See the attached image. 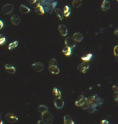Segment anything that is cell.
<instances>
[{
  "label": "cell",
  "instance_id": "obj_31",
  "mask_svg": "<svg viewBox=\"0 0 118 124\" xmlns=\"http://www.w3.org/2000/svg\"><path fill=\"white\" fill-rule=\"evenodd\" d=\"M81 108H82L83 110H88V108H90V105H88V103L86 102L85 104H84V105H82V106H81Z\"/></svg>",
  "mask_w": 118,
  "mask_h": 124
},
{
  "label": "cell",
  "instance_id": "obj_39",
  "mask_svg": "<svg viewBox=\"0 0 118 124\" xmlns=\"http://www.w3.org/2000/svg\"><path fill=\"white\" fill-rule=\"evenodd\" d=\"M115 59H116V61L118 62V56H116V57H115Z\"/></svg>",
  "mask_w": 118,
  "mask_h": 124
},
{
  "label": "cell",
  "instance_id": "obj_14",
  "mask_svg": "<svg viewBox=\"0 0 118 124\" xmlns=\"http://www.w3.org/2000/svg\"><path fill=\"white\" fill-rule=\"evenodd\" d=\"M110 6H111V4H110V2L109 1L104 0L103 2H102V6H101V8L103 11H106V10H108L110 8Z\"/></svg>",
  "mask_w": 118,
  "mask_h": 124
},
{
  "label": "cell",
  "instance_id": "obj_10",
  "mask_svg": "<svg viewBox=\"0 0 118 124\" xmlns=\"http://www.w3.org/2000/svg\"><path fill=\"white\" fill-rule=\"evenodd\" d=\"M58 29H59V31L60 34H61L63 37H65V36L67 35V34H68V30H67V28L66 27V26H64V24H60L59 26Z\"/></svg>",
  "mask_w": 118,
  "mask_h": 124
},
{
  "label": "cell",
  "instance_id": "obj_38",
  "mask_svg": "<svg viewBox=\"0 0 118 124\" xmlns=\"http://www.w3.org/2000/svg\"><path fill=\"white\" fill-rule=\"evenodd\" d=\"M115 34L118 36V28L115 29Z\"/></svg>",
  "mask_w": 118,
  "mask_h": 124
},
{
  "label": "cell",
  "instance_id": "obj_25",
  "mask_svg": "<svg viewBox=\"0 0 118 124\" xmlns=\"http://www.w3.org/2000/svg\"><path fill=\"white\" fill-rule=\"evenodd\" d=\"M82 4V1L81 0H75L73 1L72 5L74 8H79Z\"/></svg>",
  "mask_w": 118,
  "mask_h": 124
},
{
  "label": "cell",
  "instance_id": "obj_40",
  "mask_svg": "<svg viewBox=\"0 0 118 124\" xmlns=\"http://www.w3.org/2000/svg\"><path fill=\"white\" fill-rule=\"evenodd\" d=\"M0 124H3V121H0Z\"/></svg>",
  "mask_w": 118,
  "mask_h": 124
},
{
  "label": "cell",
  "instance_id": "obj_17",
  "mask_svg": "<svg viewBox=\"0 0 118 124\" xmlns=\"http://www.w3.org/2000/svg\"><path fill=\"white\" fill-rule=\"evenodd\" d=\"M92 57H93V55L91 53H88V54H86V55L81 56V59L84 61V62H89L90 60H91Z\"/></svg>",
  "mask_w": 118,
  "mask_h": 124
},
{
  "label": "cell",
  "instance_id": "obj_15",
  "mask_svg": "<svg viewBox=\"0 0 118 124\" xmlns=\"http://www.w3.org/2000/svg\"><path fill=\"white\" fill-rule=\"evenodd\" d=\"M64 124H75L71 117L69 115H65L64 117Z\"/></svg>",
  "mask_w": 118,
  "mask_h": 124
},
{
  "label": "cell",
  "instance_id": "obj_21",
  "mask_svg": "<svg viewBox=\"0 0 118 124\" xmlns=\"http://www.w3.org/2000/svg\"><path fill=\"white\" fill-rule=\"evenodd\" d=\"M35 13H37V14H40V15H42V14H44V10L43 8V7L41 6V5H39V6L37 7H36L35 8Z\"/></svg>",
  "mask_w": 118,
  "mask_h": 124
},
{
  "label": "cell",
  "instance_id": "obj_22",
  "mask_svg": "<svg viewBox=\"0 0 118 124\" xmlns=\"http://www.w3.org/2000/svg\"><path fill=\"white\" fill-rule=\"evenodd\" d=\"M38 110L39 112H41L42 114L44 113V112H46L48 111V108L47 106L44 105H39L38 107Z\"/></svg>",
  "mask_w": 118,
  "mask_h": 124
},
{
  "label": "cell",
  "instance_id": "obj_20",
  "mask_svg": "<svg viewBox=\"0 0 118 124\" xmlns=\"http://www.w3.org/2000/svg\"><path fill=\"white\" fill-rule=\"evenodd\" d=\"M48 70L52 74H59V69L57 68V66H49Z\"/></svg>",
  "mask_w": 118,
  "mask_h": 124
},
{
  "label": "cell",
  "instance_id": "obj_19",
  "mask_svg": "<svg viewBox=\"0 0 118 124\" xmlns=\"http://www.w3.org/2000/svg\"><path fill=\"white\" fill-rule=\"evenodd\" d=\"M71 13V8H70L68 6H64V15L65 17H69V16H70Z\"/></svg>",
  "mask_w": 118,
  "mask_h": 124
},
{
  "label": "cell",
  "instance_id": "obj_24",
  "mask_svg": "<svg viewBox=\"0 0 118 124\" xmlns=\"http://www.w3.org/2000/svg\"><path fill=\"white\" fill-rule=\"evenodd\" d=\"M62 53H64L66 56H70L72 53V50H71V48L69 47H65L62 50Z\"/></svg>",
  "mask_w": 118,
  "mask_h": 124
},
{
  "label": "cell",
  "instance_id": "obj_36",
  "mask_svg": "<svg viewBox=\"0 0 118 124\" xmlns=\"http://www.w3.org/2000/svg\"><path fill=\"white\" fill-rule=\"evenodd\" d=\"M3 26H4V23H3V21L1 20H0V30L2 29Z\"/></svg>",
  "mask_w": 118,
  "mask_h": 124
},
{
  "label": "cell",
  "instance_id": "obj_35",
  "mask_svg": "<svg viewBox=\"0 0 118 124\" xmlns=\"http://www.w3.org/2000/svg\"><path fill=\"white\" fill-rule=\"evenodd\" d=\"M100 124H109V121H108L107 120L104 119V120H102V121H101Z\"/></svg>",
  "mask_w": 118,
  "mask_h": 124
},
{
  "label": "cell",
  "instance_id": "obj_16",
  "mask_svg": "<svg viewBox=\"0 0 118 124\" xmlns=\"http://www.w3.org/2000/svg\"><path fill=\"white\" fill-rule=\"evenodd\" d=\"M52 93H53L54 96L56 97V99H59V98H61V91L59 90L58 88H53V90H52Z\"/></svg>",
  "mask_w": 118,
  "mask_h": 124
},
{
  "label": "cell",
  "instance_id": "obj_29",
  "mask_svg": "<svg viewBox=\"0 0 118 124\" xmlns=\"http://www.w3.org/2000/svg\"><path fill=\"white\" fill-rule=\"evenodd\" d=\"M49 66H57V62L55 59H52L49 62Z\"/></svg>",
  "mask_w": 118,
  "mask_h": 124
},
{
  "label": "cell",
  "instance_id": "obj_1",
  "mask_svg": "<svg viewBox=\"0 0 118 124\" xmlns=\"http://www.w3.org/2000/svg\"><path fill=\"white\" fill-rule=\"evenodd\" d=\"M40 5L43 7L44 12L52 14L54 10H55L57 2L56 1H52V0H41Z\"/></svg>",
  "mask_w": 118,
  "mask_h": 124
},
{
  "label": "cell",
  "instance_id": "obj_8",
  "mask_svg": "<svg viewBox=\"0 0 118 124\" xmlns=\"http://www.w3.org/2000/svg\"><path fill=\"white\" fill-rule=\"evenodd\" d=\"M54 105H55V108L57 109H61L64 107V101L61 98H59V99H55V101H54Z\"/></svg>",
  "mask_w": 118,
  "mask_h": 124
},
{
  "label": "cell",
  "instance_id": "obj_4",
  "mask_svg": "<svg viewBox=\"0 0 118 124\" xmlns=\"http://www.w3.org/2000/svg\"><path fill=\"white\" fill-rule=\"evenodd\" d=\"M89 67L90 65L88 63H87V62H82V63H81L79 64L77 68H78V70H79L81 72H82V73H86V71L88 70Z\"/></svg>",
  "mask_w": 118,
  "mask_h": 124
},
{
  "label": "cell",
  "instance_id": "obj_3",
  "mask_svg": "<svg viewBox=\"0 0 118 124\" xmlns=\"http://www.w3.org/2000/svg\"><path fill=\"white\" fill-rule=\"evenodd\" d=\"M13 5L11 4H8L4 5L2 7L1 9V12L4 14H9L10 13H11L13 12Z\"/></svg>",
  "mask_w": 118,
  "mask_h": 124
},
{
  "label": "cell",
  "instance_id": "obj_32",
  "mask_svg": "<svg viewBox=\"0 0 118 124\" xmlns=\"http://www.w3.org/2000/svg\"><path fill=\"white\" fill-rule=\"evenodd\" d=\"M113 53L114 55H115V57L118 55V46H115V48H114L113 49Z\"/></svg>",
  "mask_w": 118,
  "mask_h": 124
},
{
  "label": "cell",
  "instance_id": "obj_9",
  "mask_svg": "<svg viewBox=\"0 0 118 124\" xmlns=\"http://www.w3.org/2000/svg\"><path fill=\"white\" fill-rule=\"evenodd\" d=\"M6 119L10 123H15L18 120V118L13 113H8L6 115Z\"/></svg>",
  "mask_w": 118,
  "mask_h": 124
},
{
  "label": "cell",
  "instance_id": "obj_7",
  "mask_svg": "<svg viewBox=\"0 0 118 124\" xmlns=\"http://www.w3.org/2000/svg\"><path fill=\"white\" fill-rule=\"evenodd\" d=\"M65 45L66 47L73 48L75 46V41L73 37H67L65 39Z\"/></svg>",
  "mask_w": 118,
  "mask_h": 124
},
{
  "label": "cell",
  "instance_id": "obj_13",
  "mask_svg": "<svg viewBox=\"0 0 118 124\" xmlns=\"http://www.w3.org/2000/svg\"><path fill=\"white\" fill-rule=\"evenodd\" d=\"M5 69H6V72H7L8 73H9V74H14L15 72V71H16L15 67L13 66H11L9 63L6 64V66H5Z\"/></svg>",
  "mask_w": 118,
  "mask_h": 124
},
{
  "label": "cell",
  "instance_id": "obj_11",
  "mask_svg": "<svg viewBox=\"0 0 118 124\" xmlns=\"http://www.w3.org/2000/svg\"><path fill=\"white\" fill-rule=\"evenodd\" d=\"M10 20H11L12 24L15 25V26H17L20 23V17H19V16L16 15V14L13 15L11 17V18H10Z\"/></svg>",
  "mask_w": 118,
  "mask_h": 124
},
{
  "label": "cell",
  "instance_id": "obj_27",
  "mask_svg": "<svg viewBox=\"0 0 118 124\" xmlns=\"http://www.w3.org/2000/svg\"><path fill=\"white\" fill-rule=\"evenodd\" d=\"M29 2L30 4V5H32L33 7L36 8L39 6L40 5V1L38 0H33V1H29Z\"/></svg>",
  "mask_w": 118,
  "mask_h": 124
},
{
  "label": "cell",
  "instance_id": "obj_33",
  "mask_svg": "<svg viewBox=\"0 0 118 124\" xmlns=\"http://www.w3.org/2000/svg\"><path fill=\"white\" fill-rule=\"evenodd\" d=\"M113 99L118 102V92H115L113 95Z\"/></svg>",
  "mask_w": 118,
  "mask_h": 124
},
{
  "label": "cell",
  "instance_id": "obj_41",
  "mask_svg": "<svg viewBox=\"0 0 118 124\" xmlns=\"http://www.w3.org/2000/svg\"></svg>",
  "mask_w": 118,
  "mask_h": 124
},
{
  "label": "cell",
  "instance_id": "obj_28",
  "mask_svg": "<svg viewBox=\"0 0 118 124\" xmlns=\"http://www.w3.org/2000/svg\"><path fill=\"white\" fill-rule=\"evenodd\" d=\"M97 107V106H96L95 105H90V108H88V112H89V113H93V112H95L97 110V109H96Z\"/></svg>",
  "mask_w": 118,
  "mask_h": 124
},
{
  "label": "cell",
  "instance_id": "obj_2",
  "mask_svg": "<svg viewBox=\"0 0 118 124\" xmlns=\"http://www.w3.org/2000/svg\"><path fill=\"white\" fill-rule=\"evenodd\" d=\"M42 119L43 121L46 124H51L52 123V121H53L52 115L48 111L46 112L43 113L42 115Z\"/></svg>",
  "mask_w": 118,
  "mask_h": 124
},
{
  "label": "cell",
  "instance_id": "obj_12",
  "mask_svg": "<svg viewBox=\"0 0 118 124\" xmlns=\"http://www.w3.org/2000/svg\"><path fill=\"white\" fill-rule=\"evenodd\" d=\"M83 38H84L83 35L80 33H76L73 34V39L75 40V41H77V42H80L81 41H82Z\"/></svg>",
  "mask_w": 118,
  "mask_h": 124
},
{
  "label": "cell",
  "instance_id": "obj_18",
  "mask_svg": "<svg viewBox=\"0 0 118 124\" xmlns=\"http://www.w3.org/2000/svg\"><path fill=\"white\" fill-rule=\"evenodd\" d=\"M19 10H20V12L21 13H29L30 11V9L28 8L27 6H26L25 5H21L20 6H19Z\"/></svg>",
  "mask_w": 118,
  "mask_h": 124
},
{
  "label": "cell",
  "instance_id": "obj_30",
  "mask_svg": "<svg viewBox=\"0 0 118 124\" xmlns=\"http://www.w3.org/2000/svg\"><path fill=\"white\" fill-rule=\"evenodd\" d=\"M6 42V37H4V34H0V46L4 45Z\"/></svg>",
  "mask_w": 118,
  "mask_h": 124
},
{
  "label": "cell",
  "instance_id": "obj_37",
  "mask_svg": "<svg viewBox=\"0 0 118 124\" xmlns=\"http://www.w3.org/2000/svg\"><path fill=\"white\" fill-rule=\"evenodd\" d=\"M37 124H46L44 121H43L42 120H40V121H39L37 122Z\"/></svg>",
  "mask_w": 118,
  "mask_h": 124
},
{
  "label": "cell",
  "instance_id": "obj_6",
  "mask_svg": "<svg viewBox=\"0 0 118 124\" xmlns=\"http://www.w3.org/2000/svg\"><path fill=\"white\" fill-rule=\"evenodd\" d=\"M33 70H35L36 72H41L42 71L44 68V66L42 63L41 62H36V63H34L33 65H32Z\"/></svg>",
  "mask_w": 118,
  "mask_h": 124
},
{
  "label": "cell",
  "instance_id": "obj_42",
  "mask_svg": "<svg viewBox=\"0 0 118 124\" xmlns=\"http://www.w3.org/2000/svg\"></svg>",
  "mask_w": 118,
  "mask_h": 124
},
{
  "label": "cell",
  "instance_id": "obj_26",
  "mask_svg": "<svg viewBox=\"0 0 118 124\" xmlns=\"http://www.w3.org/2000/svg\"><path fill=\"white\" fill-rule=\"evenodd\" d=\"M17 46H18V41H15L10 43L8 45V50H13V49L16 48Z\"/></svg>",
  "mask_w": 118,
  "mask_h": 124
},
{
  "label": "cell",
  "instance_id": "obj_34",
  "mask_svg": "<svg viewBox=\"0 0 118 124\" xmlns=\"http://www.w3.org/2000/svg\"><path fill=\"white\" fill-rule=\"evenodd\" d=\"M113 90L115 92H118V86L115 85L113 86Z\"/></svg>",
  "mask_w": 118,
  "mask_h": 124
},
{
  "label": "cell",
  "instance_id": "obj_23",
  "mask_svg": "<svg viewBox=\"0 0 118 124\" xmlns=\"http://www.w3.org/2000/svg\"><path fill=\"white\" fill-rule=\"evenodd\" d=\"M55 13L57 14L58 18L60 20H62L64 18V13L61 11V10H60L59 8H55Z\"/></svg>",
  "mask_w": 118,
  "mask_h": 124
},
{
  "label": "cell",
  "instance_id": "obj_5",
  "mask_svg": "<svg viewBox=\"0 0 118 124\" xmlns=\"http://www.w3.org/2000/svg\"><path fill=\"white\" fill-rule=\"evenodd\" d=\"M87 102V98H86L84 95H80L75 101V105L78 107H81L84 104Z\"/></svg>",
  "mask_w": 118,
  "mask_h": 124
}]
</instances>
